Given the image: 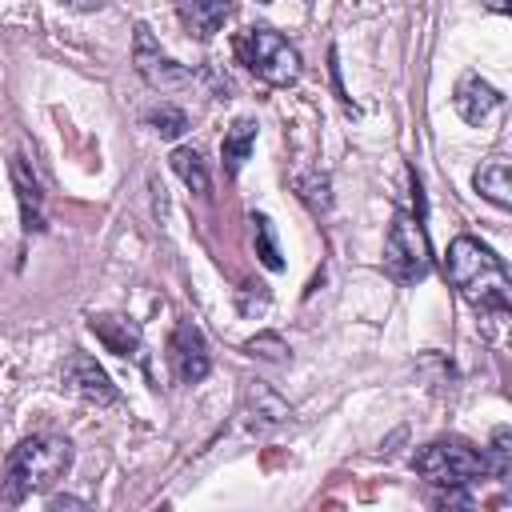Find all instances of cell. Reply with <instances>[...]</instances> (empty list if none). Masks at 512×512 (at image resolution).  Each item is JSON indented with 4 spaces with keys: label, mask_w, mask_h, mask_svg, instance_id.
Listing matches in <instances>:
<instances>
[{
    "label": "cell",
    "mask_w": 512,
    "mask_h": 512,
    "mask_svg": "<svg viewBox=\"0 0 512 512\" xmlns=\"http://www.w3.org/2000/svg\"><path fill=\"white\" fill-rule=\"evenodd\" d=\"M444 272L452 280V288L480 312H508L512 304V280H508V268L504 260L480 244L476 236H456L448 244V256H444Z\"/></svg>",
    "instance_id": "cell-1"
},
{
    "label": "cell",
    "mask_w": 512,
    "mask_h": 512,
    "mask_svg": "<svg viewBox=\"0 0 512 512\" xmlns=\"http://www.w3.org/2000/svg\"><path fill=\"white\" fill-rule=\"evenodd\" d=\"M72 468V444L60 436H28L20 440L8 460H4V476H0V500L4 504H20L32 492H48L52 484H60Z\"/></svg>",
    "instance_id": "cell-2"
},
{
    "label": "cell",
    "mask_w": 512,
    "mask_h": 512,
    "mask_svg": "<svg viewBox=\"0 0 512 512\" xmlns=\"http://www.w3.org/2000/svg\"><path fill=\"white\" fill-rule=\"evenodd\" d=\"M412 468L436 484V488H472L480 476H488L484 452H476L464 440H432L412 456Z\"/></svg>",
    "instance_id": "cell-3"
},
{
    "label": "cell",
    "mask_w": 512,
    "mask_h": 512,
    "mask_svg": "<svg viewBox=\"0 0 512 512\" xmlns=\"http://www.w3.org/2000/svg\"><path fill=\"white\" fill-rule=\"evenodd\" d=\"M236 52H240V60H244L264 84L288 88V84H296V76H300V52H296L276 28H268V24L248 28L244 40L236 44Z\"/></svg>",
    "instance_id": "cell-4"
},
{
    "label": "cell",
    "mask_w": 512,
    "mask_h": 512,
    "mask_svg": "<svg viewBox=\"0 0 512 512\" xmlns=\"http://www.w3.org/2000/svg\"><path fill=\"white\" fill-rule=\"evenodd\" d=\"M384 268H388V276L396 284H416L432 268L424 224L412 220L408 212H396L392 224H388V236H384Z\"/></svg>",
    "instance_id": "cell-5"
},
{
    "label": "cell",
    "mask_w": 512,
    "mask_h": 512,
    "mask_svg": "<svg viewBox=\"0 0 512 512\" xmlns=\"http://www.w3.org/2000/svg\"><path fill=\"white\" fill-rule=\"evenodd\" d=\"M132 64H136L140 80H144L148 88H160V92H176V88H188V84L196 80L184 64H176L168 52H160V44L152 40L148 24H136V36H132Z\"/></svg>",
    "instance_id": "cell-6"
},
{
    "label": "cell",
    "mask_w": 512,
    "mask_h": 512,
    "mask_svg": "<svg viewBox=\"0 0 512 512\" xmlns=\"http://www.w3.org/2000/svg\"><path fill=\"white\" fill-rule=\"evenodd\" d=\"M60 380H64L68 392H76V396L88 400V404H116V400H120V388L112 384V376H108L88 352H72V356L64 360Z\"/></svg>",
    "instance_id": "cell-7"
},
{
    "label": "cell",
    "mask_w": 512,
    "mask_h": 512,
    "mask_svg": "<svg viewBox=\"0 0 512 512\" xmlns=\"http://www.w3.org/2000/svg\"><path fill=\"white\" fill-rule=\"evenodd\" d=\"M168 360H172V368H176V376L184 384H200L212 372V356H208L204 332L192 320H180L176 324V332L168 340Z\"/></svg>",
    "instance_id": "cell-8"
},
{
    "label": "cell",
    "mask_w": 512,
    "mask_h": 512,
    "mask_svg": "<svg viewBox=\"0 0 512 512\" xmlns=\"http://www.w3.org/2000/svg\"><path fill=\"white\" fill-rule=\"evenodd\" d=\"M452 104H456V112H460L468 124H484V120L504 104V96H500L488 80H480L476 72H468V76H460Z\"/></svg>",
    "instance_id": "cell-9"
},
{
    "label": "cell",
    "mask_w": 512,
    "mask_h": 512,
    "mask_svg": "<svg viewBox=\"0 0 512 512\" xmlns=\"http://www.w3.org/2000/svg\"><path fill=\"white\" fill-rule=\"evenodd\" d=\"M244 416H248V428L252 432H264V428H276V424H284L288 416H292V408H288V400L280 396V392H272L268 384H248V392H244Z\"/></svg>",
    "instance_id": "cell-10"
},
{
    "label": "cell",
    "mask_w": 512,
    "mask_h": 512,
    "mask_svg": "<svg viewBox=\"0 0 512 512\" xmlns=\"http://www.w3.org/2000/svg\"><path fill=\"white\" fill-rule=\"evenodd\" d=\"M176 12L196 40H212L232 16V0H176Z\"/></svg>",
    "instance_id": "cell-11"
},
{
    "label": "cell",
    "mask_w": 512,
    "mask_h": 512,
    "mask_svg": "<svg viewBox=\"0 0 512 512\" xmlns=\"http://www.w3.org/2000/svg\"><path fill=\"white\" fill-rule=\"evenodd\" d=\"M8 172H12L16 200H20V220H24V232H40V228H44V192H40V180L28 172V164H24L20 156H12Z\"/></svg>",
    "instance_id": "cell-12"
},
{
    "label": "cell",
    "mask_w": 512,
    "mask_h": 512,
    "mask_svg": "<svg viewBox=\"0 0 512 512\" xmlns=\"http://www.w3.org/2000/svg\"><path fill=\"white\" fill-rule=\"evenodd\" d=\"M92 336L112 352V356H136L140 352V324L128 320V316H92L88 320Z\"/></svg>",
    "instance_id": "cell-13"
},
{
    "label": "cell",
    "mask_w": 512,
    "mask_h": 512,
    "mask_svg": "<svg viewBox=\"0 0 512 512\" xmlns=\"http://www.w3.org/2000/svg\"><path fill=\"white\" fill-rule=\"evenodd\" d=\"M472 184H476V192L484 196V200H492L496 208H512V168H508V160H488L484 168H476V176H472Z\"/></svg>",
    "instance_id": "cell-14"
},
{
    "label": "cell",
    "mask_w": 512,
    "mask_h": 512,
    "mask_svg": "<svg viewBox=\"0 0 512 512\" xmlns=\"http://www.w3.org/2000/svg\"><path fill=\"white\" fill-rule=\"evenodd\" d=\"M252 144H256V124H252V120H236V124L224 132L220 156H224V172H228V176H236V172L244 168V160L252 156Z\"/></svg>",
    "instance_id": "cell-15"
},
{
    "label": "cell",
    "mask_w": 512,
    "mask_h": 512,
    "mask_svg": "<svg viewBox=\"0 0 512 512\" xmlns=\"http://www.w3.org/2000/svg\"><path fill=\"white\" fill-rule=\"evenodd\" d=\"M248 224H252V244H256L260 264H264L268 272H280V268H284V256H280V244H276V228H272V220H268L264 212H252V216H248Z\"/></svg>",
    "instance_id": "cell-16"
},
{
    "label": "cell",
    "mask_w": 512,
    "mask_h": 512,
    "mask_svg": "<svg viewBox=\"0 0 512 512\" xmlns=\"http://www.w3.org/2000/svg\"><path fill=\"white\" fill-rule=\"evenodd\" d=\"M172 172L192 188V192H208V164L196 148H176L172 152Z\"/></svg>",
    "instance_id": "cell-17"
},
{
    "label": "cell",
    "mask_w": 512,
    "mask_h": 512,
    "mask_svg": "<svg viewBox=\"0 0 512 512\" xmlns=\"http://www.w3.org/2000/svg\"><path fill=\"white\" fill-rule=\"evenodd\" d=\"M484 460H488V476H496V480L512 476V428L508 424H500L492 432V448L484 452Z\"/></svg>",
    "instance_id": "cell-18"
},
{
    "label": "cell",
    "mask_w": 512,
    "mask_h": 512,
    "mask_svg": "<svg viewBox=\"0 0 512 512\" xmlns=\"http://www.w3.org/2000/svg\"><path fill=\"white\" fill-rule=\"evenodd\" d=\"M332 184H328V176H320V172H308V176H296V196L320 216V212H328L332 208V192H328Z\"/></svg>",
    "instance_id": "cell-19"
},
{
    "label": "cell",
    "mask_w": 512,
    "mask_h": 512,
    "mask_svg": "<svg viewBox=\"0 0 512 512\" xmlns=\"http://www.w3.org/2000/svg\"><path fill=\"white\" fill-rule=\"evenodd\" d=\"M148 124H152L164 140H176V136L188 128V116H184V108H176V104H160V108L148 112Z\"/></svg>",
    "instance_id": "cell-20"
},
{
    "label": "cell",
    "mask_w": 512,
    "mask_h": 512,
    "mask_svg": "<svg viewBox=\"0 0 512 512\" xmlns=\"http://www.w3.org/2000/svg\"><path fill=\"white\" fill-rule=\"evenodd\" d=\"M244 352H248V356H260V360H272V364H284V360H288V344H284L276 332L252 336V340L244 344Z\"/></svg>",
    "instance_id": "cell-21"
},
{
    "label": "cell",
    "mask_w": 512,
    "mask_h": 512,
    "mask_svg": "<svg viewBox=\"0 0 512 512\" xmlns=\"http://www.w3.org/2000/svg\"><path fill=\"white\" fill-rule=\"evenodd\" d=\"M64 8H76V12H96V8H104L108 0H60Z\"/></svg>",
    "instance_id": "cell-22"
},
{
    "label": "cell",
    "mask_w": 512,
    "mask_h": 512,
    "mask_svg": "<svg viewBox=\"0 0 512 512\" xmlns=\"http://www.w3.org/2000/svg\"><path fill=\"white\" fill-rule=\"evenodd\" d=\"M484 8H492V12H512V0H484Z\"/></svg>",
    "instance_id": "cell-23"
},
{
    "label": "cell",
    "mask_w": 512,
    "mask_h": 512,
    "mask_svg": "<svg viewBox=\"0 0 512 512\" xmlns=\"http://www.w3.org/2000/svg\"><path fill=\"white\" fill-rule=\"evenodd\" d=\"M80 504H84V500H72V496H56V500H52V508H80Z\"/></svg>",
    "instance_id": "cell-24"
}]
</instances>
